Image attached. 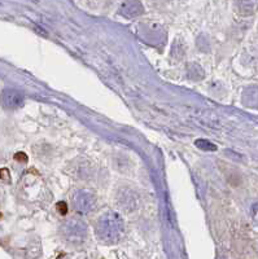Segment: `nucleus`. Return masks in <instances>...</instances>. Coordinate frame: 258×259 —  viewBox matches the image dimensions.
Returning a JSON list of instances; mask_svg holds the SVG:
<instances>
[{
  "mask_svg": "<svg viewBox=\"0 0 258 259\" xmlns=\"http://www.w3.org/2000/svg\"><path fill=\"white\" fill-rule=\"evenodd\" d=\"M57 210H59V213L61 214V215H65V214L68 213V205L64 201H61V202H57L56 205Z\"/></svg>",
  "mask_w": 258,
  "mask_h": 259,
  "instance_id": "6e6552de",
  "label": "nucleus"
},
{
  "mask_svg": "<svg viewBox=\"0 0 258 259\" xmlns=\"http://www.w3.org/2000/svg\"><path fill=\"white\" fill-rule=\"evenodd\" d=\"M9 177H10V174L8 169H1V170H0V179H1V180L8 181L9 180Z\"/></svg>",
  "mask_w": 258,
  "mask_h": 259,
  "instance_id": "1a4fd4ad",
  "label": "nucleus"
},
{
  "mask_svg": "<svg viewBox=\"0 0 258 259\" xmlns=\"http://www.w3.org/2000/svg\"><path fill=\"white\" fill-rule=\"evenodd\" d=\"M73 205L77 207L80 213L87 214L95 207V197L88 192L80 190L73 197Z\"/></svg>",
  "mask_w": 258,
  "mask_h": 259,
  "instance_id": "20e7f679",
  "label": "nucleus"
},
{
  "mask_svg": "<svg viewBox=\"0 0 258 259\" xmlns=\"http://www.w3.org/2000/svg\"><path fill=\"white\" fill-rule=\"evenodd\" d=\"M239 8L244 14L255 13L258 8V0H238Z\"/></svg>",
  "mask_w": 258,
  "mask_h": 259,
  "instance_id": "423d86ee",
  "label": "nucleus"
},
{
  "mask_svg": "<svg viewBox=\"0 0 258 259\" xmlns=\"http://www.w3.org/2000/svg\"><path fill=\"white\" fill-rule=\"evenodd\" d=\"M143 5L139 0H127L121 7V14L127 18H134L136 16H140L143 13Z\"/></svg>",
  "mask_w": 258,
  "mask_h": 259,
  "instance_id": "39448f33",
  "label": "nucleus"
},
{
  "mask_svg": "<svg viewBox=\"0 0 258 259\" xmlns=\"http://www.w3.org/2000/svg\"><path fill=\"white\" fill-rule=\"evenodd\" d=\"M0 218H1V214H0Z\"/></svg>",
  "mask_w": 258,
  "mask_h": 259,
  "instance_id": "9b49d317",
  "label": "nucleus"
},
{
  "mask_svg": "<svg viewBox=\"0 0 258 259\" xmlns=\"http://www.w3.org/2000/svg\"><path fill=\"white\" fill-rule=\"evenodd\" d=\"M196 145L199 148H201V149H206V151H215V145H213L212 143H208V141L205 140H197L196 141Z\"/></svg>",
  "mask_w": 258,
  "mask_h": 259,
  "instance_id": "0eeeda50",
  "label": "nucleus"
},
{
  "mask_svg": "<svg viewBox=\"0 0 258 259\" xmlns=\"http://www.w3.org/2000/svg\"><path fill=\"white\" fill-rule=\"evenodd\" d=\"M14 160L18 162H27V156L25 153H16Z\"/></svg>",
  "mask_w": 258,
  "mask_h": 259,
  "instance_id": "9d476101",
  "label": "nucleus"
},
{
  "mask_svg": "<svg viewBox=\"0 0 258 259\" xmlns=\"http://www.w3.org/2000/svg\"><path fill=\"white\" fill-rule=\"evenodd\" d=\"M86 224L83 223L80 219H70L69 222L65 223L64 226V236L67 237L69 243L78 244L82 243L83 240L86 239L87 233Z\"/></svg>",
  "mask_w": 258,
  "mask_h": 259,
  "instance_id": "f03ea898",
  "label": "nucleus"
},
{
  "mask_svg": "<svg viewBox=\"0 0 258 259\" xmlns=\"http://www.w3.org/2000/svg\"><path fill=\"white\" fill-rule=\"evenodd\" d=\"M96 233L106 244L117 243L123 233V220L117 213L104 214L96 223Z\"/></svg>",
  "mask_w": 258,
  "mask_h": 259,
  "instance_id": "f257e3e1",
  "label": "nucleus"
},
{
  "mask_svg": "<svg viewBox=\"0 0 258 259\" xmlns=\"http://www.w3.org/2000/svg\"><path fill=\"white\" fill-rule=\"evenodd\" d=\"M0 102L5 109L13 110L23 105V95L16 89L7 88L4 89L0 95Z\"/></svg>",
  "mask_w": 258,
  "mask_h": 259,
  "instance_id": "7ed1b4c3",
  "label": "nucleus"
}]
</instances>
